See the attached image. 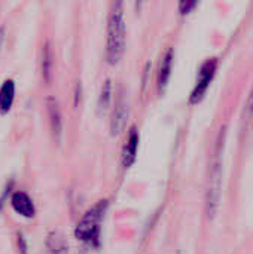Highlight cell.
I'll return each instance as SVG.
<instances>
[{
  "mask_svg": "<svg viewBox=\"0 0 253 254\" xmlns=\"http://www.w3.org/2000/svg\"><path fill=\"white\" fill-rule=\"evenodd\" d=\"M10 205L13 208V211L25 219H31L36 214V207L33 199L22 190L13 192L10 196Z\"/></svg>",
  "mask_w": 253,
  "mask_h": 254,
  "instance_id": "obj_6",
  "label": "cell"
},
{
  "mask_svg": "<svg viewBox=\"0 0 253 254\" xmlns=\"http://www.w3.org/2000/svg\"><path fill=\"white\" fill-rule=\"evenodd\" d=\"M127 118H128V101H127L125 91H122L116 97L113 113H112V119H110V129H112L113 135H118L124 129Z\"/></svg>",
  "mask_w": 253,
  "mask_h": 254,
  "instance_id": "obj_5",
  "label": "cell"
},
{
  "mask_svg": "<svg viewBox=\"0 0 253 254\" xmlns=\"http://www.w3.org/2000/svg\"><path fill=\"white\" fill-rule=\"evenodd\" d=\"M15 100V82L6 79L0 86V113H7Z\"/></svg>",
  "mask_w": 253,
  "mask_h": 254,
  "instance_id": "obj_10",
  "label": "cell"
},
{
  "mask_svg": "<svg viewBox=\"0 0 253 254\" xmlns=\"http://www.w3.org/2000/svg\"><path fill=\"white\" fill-rule=\"evenodd\" d=\"M18 246H19V250H21V253L25 254L27 247H25V244H24V238H22V235H18Z\"/></svg>",
  "mask_w": 253,
  "mask_h": 254,
  "instance_id": "obj_16",
  "label": "cell"
},
{
  "mask_svg": "<svg viewBox=\"0 0 253 254\" xmlns=\"http://www.w3.org/2000/svg\"><path fill=\"white\" fill-rule=\"evenodd\" d=\"M125 49V19H124V3L113 1L107 18L106 33V58L110 64L121 60Z\"/></svg>",
  "mask_w": 253,
  "mask_h": 254,
  "instance_id": "obj_1",
  "label": "cell"
},
{
  "mask_svg": "<svg viewBox=\"0 0 253 254\" xmlns=\"http://www.w3.org/2000/svg\"><path fill=\"white\" fill-rule=\"evenodd\" d=\"M52 73H54V52L51 43L46 42L42 49V76L46 83L52 80Z\"/></svg>",
  "mask_w": 253,
  "mask_h": 254,
  "instance_id": "obj_11",
  "label": "cell"
},
{
  "mask_svg": "<svg viewBox=\"0 0 253 254\" xmlns=\"http://www.w3.org/2000/svg\"><path fill=\"white\" fill-rule=\"evenodd\" d=\"M246 113L248 115H253V88L252 91H251V94H249V97H248V103H246Z\"/></svg>",
  "mask_w": 253,
  "mask_h": 254,
  "instance_id": "obj_15",
  "label": "cell"
},
{
  "mask_svg": "<svg viewBox=\"0 0 253 254\" xmlns=\"http://www.w3.org/2000/svg\"><path fill=\"white\" fill-rule=\"evenodd\" d=\"M109 202L106 199L97 202L92 205L78 222L76 229H75V237L79 241H84L86 244H91L94 247L98 246L100 243V231H101V223L106 214Z\"/></svg>",
  "mask_w": 253,
  "mask_h": 254,
  "instance_id": "obj_2",
  "label": "cell"
},
{
  "mask_svg": "<svg viewBox=\"0 0 253 254\" xmlns=\"http://www.w3.org/2000/svg\"><path fill=\"white\" fill-rule=\"evenodd\" d=\"M216 68H218V60H216V58H209V60L201 65L200 73H198L197 85H195V88H194V89L191 91V94H189V103H191V104L198 103V101L204 97V94H206V91H207L210 82H212L213 77H215Z\"/></svg>",
  "mask_w": 253,
  "mask_h": 254,
  "instance_id": "obj_4",
  "label": "cell"
},
{
  "mask_svg": "<svg viewBox=\"0 0 253 254\" xmlns=\"http://www.w3.org/2000/svg\"><path fill=\"white\" fill-rule=\"evenodd\" d=\"M46 107H48V116H49V125H51L52 135L58 141L61 137V132H63V121H61L60 106H58V101L55 100V97H48Z\"/></svg>",
  "mask_w": 253,
  "mask_h": 254,
  "instance_id": "obj_8",
  "label": "cell"
},
{
  "mask_svg": "<svg viewBox=\"0 0 253 254\" xmlns=\"http://www.w3.org/2000/svg\"><path fill=\"white\" fill-rule=\"evenodd\" d=\"M137 149H139V131L136 127H133L127 135V140H125V144L122 149V155H121V161L125 168H128L134 164L136 156H137Z\"/></svg>",
  "mask_w": 253,
  "mask_h": 254,
  "instance_id": "obj_7",
  "label": "cell"
},
{
  "mask_svg": "<svg viewBox=\"0 0 253 254\" xmlns=\"http://www.w3.org/2000/svg\"><path fill=\"white\" fill-rule=\"evenodd\" d=\"M110 95H112V80L110 79H106L103 86H101V92H100V97H98V109L101 112H104L109 106V101H110Z\"/></svg>",
  "mask_w": 253,
  "mask_h": 254,
  "instance_id": "obj_13",
  "label": "cell"
},
{
  "mask_svg": "<svg viewBox=\"0 0 253 254\" xmlns=\"http://www.w3.org/2000/svg\"><path fill=\"white\" fill-rule=\"evenodd\" d=\"M48 254H69V247L64 237L60 232H51L46 240Z\"/></svg>",
  "mask_w": 253,
  "mask_h": 254,
  "instance_id": "obj_12",
  "label": "cell"
},
{
  "mask_svg": "<svg viewBox=\"0 0 253 254\" xmlns=\"http://www.w3.org/2000/svg\"><path fill=\"white\" fill-rule=\"evenodd\" d=\"M3 36H4V33H3V28H0V51H1V43H3Z\"/></svg>",
  "mask_w": 253,
  "mask_h": 254,
  "instance_id": "obj_17",
  "label": "cell"
},
{
  "mask_svg": "<svg viewBox=\"0 0 253 254\" xmlns=\"http://www.w3.org/2000/svg\"><path fill=\"white\" fill-rule=\"evenodd\" d=\"M173 60H174V51H173V48H169L163 57V63L160 67V74H158V89L160 91H164V88L167 86V83L170 80Z\"/></svg>",
  "mask_w": 253,
  "mask_h": 254,
  "instance_id": "obj_9",
  "label": "cell"
},
{
  "mask_svg": "<svg viewBox=\"0 0 253 254\" xmlns=\"http://www.w3.org/2000/svg\"><path fill=\"white\" fill-rule=\"evenodd\" d=\"M222 149H224V131L219 137V144L216 149V153L213 156L210 173H209V186H207V195H206V211L209 217L212 219L219 205L221 199V185H222Z\"/></svg>",
  "mask_w": 253,
  "mask_h": 254,
  "instance_id": "obj_3",
  "label": "cell"
},
{
  "mask_svg": "<svg viewBox=\"0 0 253 254\" xmlns=\"http://www.w3.org/2000/svg\"><path fill=\"white\" fill-rule=\"evenodd\" d=\"M195 6H197V1H192V0H182V1L179 3V10H180V13L186 15V13H189Z\"/></svg>",
  "mask_w": 253,
  "mask_h": 254,
  "instance_id": "obj_14",
  "label": "cell"
}]
</instances>
